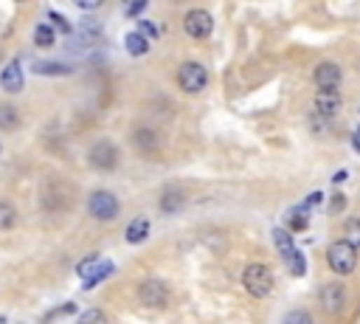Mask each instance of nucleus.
I'll return each mask as SVG.
<instances>
[{
    "mask_svg": "<svg viewBox=\"0 0 360 324\" xmlns=\"http://www.w3.org/2000/svg\"><path fill=\"white\" fill-rule=\"evenodd\" d=\"M242 285L254 299H268L273 293V271L265 262H251L242 271Z\"/></svg>",
    "mask_w": 360,
    "mask_h": 324,
    "instance_id": "nucleus-1",
    "label": "nucleus"
},
{
    "mask_svg": "<svg viewBox=\"0 0 360 324\" xmlns=\"http://www.w3.org/2000/svg\"><path fill=\"white\" fill-rule=\"evenodd\" d=\"M273 243H276L282 259L287 262L290 274H293V276H304V274H307V259H304V254L296 248L290 231H287V229H273Z\"/></svg>",
    "mask_w": 360,
    "mask_h": 324,
    "instance_id": "nucleus-2",
    "label": "nucleus"
},
{
    "mask_svg": "<svg viewBox=\"0 0 360 324\" xmlns=\"http://www.w3.org/2000/svg\"><path fill=\"white\" fill-rule=\"evenodd\" d=\"M326 262H329V268H332L338 276H349V274H354V268H357V251H354L346 240H338V243L329 245Z\"/></svg>",
    "mask_w": 360,
    "mask_h": 324,
    "instance_id": "nucleus-3",
    "label": "nucleus"
},
{
    "mask_svg": "<svg viewBox=\"0 0 360 324\" xmlns=\"http://www.w3.org/2000/svg\"><path fill=\"white\" fill-rule=\"evenodd\" d=\"M177 85L186 93H203L209 85V68L200 62H184L177 71Z\"/></svg>",
    "mask_w": 360,
    "mask_h": 324,
    "instance_id": "nucleus-4",
    "label": "nucleus"
},
{
    "mask_svg": "<svg viewBox=\"0 0 360 324\" xmlns=\"http://www.w3.org/2000/svg\"><path fill=\"white\" fill-rule=\"evenodd\" d=\"M88 212H90V217L107 223V220H116V217H118L121 203H118V198H116L113 192L99 189V192H93V195L88 198Z\"/></svg>",
    "mask_w": 360,
    "mask_h": 324,
    "instance_id": "nucleus-5",
    "label": "nucleus"
},
{
    "mask_svg": "<svg viewBox=\"0 0 360 324\" xmlns=\"http://www.w3.org/2000/svg\"><path fill=\"white\" fill-rule=\"evenodd\" d=\"M88 161H90V167L99 170V173H110L118 167V147L110 144V141H99L90 147L88 152Z\"/></svg>",
    "mask_w": 360,
    "mask_h": 324,
    "instance_id": "nucleus-6",
    "label": "nucleus"
},
{
    "mask_svg": "<svg viewBox=\"0 0 360 324\" xmlns=\"http://www.w3.org/2000/svg\"><path fill=\"white\" fill-rule=\"evenodd\" d=\"M184 29H186L189 37L206 40V37L214 32V18H212V12H206V9H192V12H186V18H184Z\"/></svg>",
    "mask_w": 360,
    "mask_h": 324,
    "instance_id": "nucleus-7",
    "label": "nucleus"
},
{
    "mask_svg": "<svg viewBox=\"0 0 360 324\" xmlns=\"http://www.w3.org/2000/svg\"><path fill=\"white\" fill-rule=\"evenodd\" d=\"M138 299L146 304V307H163L169 302V288L166 282L160 279H144L138 285Z\"/></svg>",
    "mask_w": 360,
    "mask_h": 324,
    "instance_id": "nucleus-8",
    "label": "nucleus"
},
{
    "mask_svg": "<svg viewBox=\"0 0 360 324\" xmlns=\"http://www.w3.org/2000/svg\"><path fill=\"white\" fill-rule=\"evenodd\" d=\"M318 302H321V307H324L326 313L338 316V313H343V307H346V288H343L340 282H329V285L321 288Z\"/></svg>",
    "mask_w": 360,
    "mask_h": 324,
    "instance_id": "nucleus-9",
    "label": "nucleus"
},
{
    "mask_svg": "<svg viewBox=\"0 0 360 324\" xmlns=\"http://www.w3.org/2000/svg\"><path fill=\"white\" fill-rule=\"evenodd\" d=\"M312 79H315V85H318L321 90H326V93H338V85H340L343 74H340V65H338V62H318V65H315Z\"/></svg>",
    "mask_w": 360,
    "mask_h": 324,
    "instance_id": "nucleus-10",
    "label": "nucleus"
},
{
    "mask_svg": "<svg viewBox=\"0 0 360 324\" xmlns=\"http://www.w3.org/2000/svg\"><path fill=\"white\" fill-rule=\"evenodd\" d=\"M113 274H116V265H113L110 259H99L93 268H88V271L82 274V288L90 290V288H96L99 282H104L107 276H113Z\"/></svg>",
    "mask_w": 360,
    "mask_h": 324,
    "instance_id": "nucleus-11",
    "label": "nucleus"
},
{
    "mask_svg": "<svg viewBox=\"0 0 360 324\" xmlns=\"http://www.w3.org/2000/svg\"><path fill=\"white\" fill-rule=\"evenodd\" d=\"M0 85H4V90H9V93L23 90V65H20L18 57L4 68V74H0Z\"/></svg>",
    "mask_w": 360,
    "mask_h": 324,
    "instance_id": "nucleus-12",
    "label": "nucleus"
},
{
    "mask_svg": "<svg viewBox=\"0 0 360 324\" xmlns=\"http://www.w3.org/2000/svg\"><path fill=\"white\" fill-rule=\"evenodd\" d=\"M340 93H326V90H318L315 96V116L321 119H332L338 110H340Z\"/></svg>",
    "mask_w": 360,
    "mask_h": 324,
    "instance_id": "nucleus-13",
    "label": "nucleus"
},
{
    "mask_svg": "<svg viewBox=\"0 0 360 324\" xmlns=\"http://www.w3.org/2000/svg\"><path fill=\"white\" fill-rule=\"evenodd\" d=\"M149 220L146 217H135L130 226H127V231H124V240L130 243V245H138V243H144L146 237H149Z\"/></svg>",
    "mask_w": 360,
    "mask_h": 324,
    "instance_id": "nucleus-14",
    "label": "nucleus"
},
{
    "mask_svg": "<svg viewBox=\"0 0 360 324\" xmlns=\"http://www.w3.org/2000/svg\"><path fill=\"white\" fill-rule=\"evenodd\" d=\"M34 74L37 76H71L74 68L65 62H34Z\"/></svg>",
    "mask_w": 360,
    "mask_h": 324,
    "instance_id": "nucleus-15",
    "label": "nucleus"
},
{
    "mask_svg": "<svg viewBox=\"0 0 360 324\" xmlns=\"http://www.w3.org/2000/svg\"><path fill=\"white\" fill-rule=\"evenodd\" d=\"M34 46H37V48H54V46H57V32H54V26L40 23V26L34 29Z\"/></svg>",
    "mask_w": 360,
    "mask_h": 324,
    "instance_id": "nucleus-16",
    "label": "nucleus"
},
{
    "mask_svg": "<svg viewBox=\"0 0 360 324\" xmlns=\"http://www.w3.org/2000/svg\"><path fill=\"white\" fill-rule=\"evenodd\" d=\"M124 46H127V54H130V57H144V54L149 51V40L141 37L138 32H130V34L124 37Z\"/></svg>",
    "mask_w": 360,
    "mask_h": 324,
    "instance_id": "nucleus-17",
    "label": "nucleus"
},
{
    "mask_svg": "<svg viewBox=\"0 0 360 324\" xmlns=\"http://www.w3.org/2000/svg\"><path fill=\"white\" fill-rule=\"evenodd\" d=\"M132 144H135L138 149H144V152H155V149L160 147V138H158V133H152V130H138V133L132 135Z\"/></svg>",
    "mask_w": 360,
    "mask_h": 324,
    "instance_id": "nucleus-18",
    "label": "nucleus"
},
{
    "mask_svg": "<svg viewBox=\"0 0 360 324\" xmlns=\"http://www.w3.org/2000/svg\"><path fill=\"white\" fill-rule=\"evenodd\" d=\"M343 240L360 254V217H349L343 226Z\"/></svg>",
    "mask_w": 360,
    "mask_h": 324,
    "instance_id": "nucleus-19",
    "label": "nucleus"
},
{
    "mask_svg": "<svg viewBox=\"0 0 360 324\" xmlns=\"http://www.w3.org/2000/svg\"><path fill=\"white\" fill-rule=\"evenodd\" d=\"M20 124V113L12 104H0V130H18Z\"/></svg>",
    "mask_w": 360,
    "mask_h": 324,
    "instance_id": "nucleus-20",
    "label": "nucleus"
},
{
    "mask_svg": "<svg viewBox=\"0 0 360 324\" xmlns=\"http://www.w3.org/2000/svg\"><path fill=\"white\" fill-rule=\"evenodd\" d=\"M18 226V212L9 201H0V231H9Z\"/></svg>",
    "mask_w": 360,
    "mask_h": 324,
    "instance_id": "nucleus-21",
    "label": "nucleus"
},
{
    "mask_svg": "<svg viewBox=\"0 0 360 324\" xmlns=\"http://www.w3.org/2000/svg\"><path fill=\"white\" fill-rule=\"evenodd\" d=\"M307 226H310V217H307V212L301 206H296V209L287 212V229L290 231H304Z\"/></svg>",
    "mask_w": 360,
    "mask_h": 324,
    "instance_id": "nucleus-22",
    "label": "nucleus"
},
{
    "mask_svg": "<svg viewBox=\"0 0 360 324\" xmlns=\"http://www.w3.org/2000/svg\"><path fill=\"white\" fill-rule=\"evenodd\" d=\"M180 203H184V195H180V189H166L163 198H160V209L163 212H174V209H180Z\"/></svg>",
    "mask_w": 360,
    "mask_h": 324,
    "instance_id": "nucleus-23",
    "label": "nucleus"
},
{
    "mask_svg": "<svg viewBox=\"0 0 360 324\" xmlns=\"http://www.w3.org/2000/svg\"><path fill=\"white\" fill-rule=\"evenodd\" d=\"M76 324H107V316H104V313H102L99 307H90V310L79 313Z\"/></svg>",
    "mask_w": 360,
    "mask_h": 324,
    "instance_id": "nucleus-24",
    "label": "nucleus"
},
{
    "mask_svg": "<svg viewBox=\"0 0 360 324\" xmlns=\"http://www.w3.org/2000/svg\"><path fill=\"white\" fill-rule=\"evenodd\" d=\"M135 32H138L141 37H146L149 43L160 37V29H158V23H152V20H138V26H135Z\"/></svg>",
    "mask_w": 360,
    "mask_h": 324,
    "instance_id": "nucleus-25",
    "label": "nucleus"
},
{
    "mask_svg": "<svg viewBox=\"0 0 360 324\" xmlns=\"http://www.w3.org/2000/svg\"><path fill=\"white\" fill-rule=\"evenodd\" d=\"M282 324H315V321H312V316L307 310H290Z\"/></svg>",
    "mask_w": 360,
    "mask_h": 324,
    "instance_id": "nucleus-26",
    "label": "nucleus"
},
{
    "mask_svg": "<svg viewBox=\"0 0 360 324\" xmlns=\"http://www.w3.org/2000/svg\"><path fill=\"white\" fill-rule=\"evenodd\" d=\"M48 20H54V26L60 29V32H65V34H74V26L68 23V18H62L60 12H48Z\"/></svg>",
    "mask_w": 360,
    "mask_h": 324,
    "instance_id": "nucleus-27",
    "label": "nucleus"
},
{
    "mask_svg": "<svg viewBox=\"0 0 360 324\" xmlns=\"http://www.w3.org/2000/svg\"><path fill=\"white\" fill-rule=\"evenodd\" d=\"M144 9H146V0H138V4H130V6L124 9V15H127V18H135V15H141Z\"/></svg>",
    "mask_w": 360,
    "mask_h": 324,
    "instance_id": "nucleus-28",
    "label": "nucleus"
},
{
    "mask_svg": "<svg viewBox=\"0 0 360 324\" xmlns=\"http://www.w3.org/2000/svg\"><path fill=\"white\" fill-rule=\"evenodd\" d=\"M76 6H79V9H99L102 4H99V0H90V4H88V0H79Z\"/></svg>",
    "mask_w": 360,
    "mask_h": 324,
    "instance_id": "nucleus-29",
    "label": "nucleus"
},
{
    "mask_svg": "<svg viewBox=\"0 0 360 324\" xmlns=\"http://www.w3.org/2000/svg\"><path fill=\"white\" fill-rule=\"evenodd\" d=\"M343 178H346V170H340V173L335 175V181H332V184H343Z\"/></svg>",
    "mask_w": 360,
    "mask_h": 324,
    "instance_id": "nucleus-30",
    "label": "nucleus"
},
{
    "mask_svg": "<svg viewBox=\"0 0 360 324\" xmlns=\"http://www.w3.org/2000/svg\"><path fill=\"white\" fill-rule=\"evenodd\" d=\"M0 324H9V318H6V316H0Z\"/></svg>",
    "mask_w": 360,
    "mask_h": 324,
    "instance_id": "nucleus-31",
    "label": "nucleus"
},
{
    "mask_svg": "<svg viewBox=\"0 0 360 324\" xmlns=\"http://www.w3.org/2000/svg\"><path fill=\"white\" fill-rule=\"evenodd\" d=\"M357 138H360V130H357Z\"/></svg>",
    "mask_w": 360,
    "mask_h": 324,
    "instance_id": "nucleus-32",
    "label": "nucleus"
}]
</instances>
